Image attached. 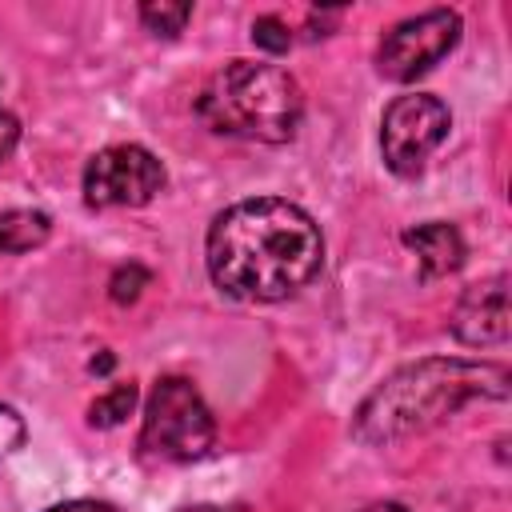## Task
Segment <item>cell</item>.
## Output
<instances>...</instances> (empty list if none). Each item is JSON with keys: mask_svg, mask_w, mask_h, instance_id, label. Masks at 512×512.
Wrapping results in <instances>:
<instances>
[{"mask_svg": "<svg viewBox=\"0 0 512 512\" xmlns=\"http://www.w3.org/2000/svg\"><path fill=\"white\" fill-rule=\"evenodd\" d=\"M320 260L324 236L292 200H240L208 228V272L236 300H288L320 272Z\"/></svg>", "mask_w": 512, "mask_h": 512, "instance_id": "obj_1", "label": "cell"}, {"mask_svg": "<svg viewBox=\"0 0 512 512\" xmlns=\"http://www.w3.org/2000/svg\"><path fill=\"white\" fill-rule=\"evenodd\" d=\"M508 384V368L492 360H416L372 388V396L356 408L352 436L364 444H392L448 420L472 400H504Z\"/></svg>", "mask_w": 512, "mask_h": 512, "instance_id": "obj_2", "label": "cell"}, {"mask_svg": "<svg viewBox=\"0 0 512 512\" xmlns=\"http://www.w3.org/2000/svg\"><path fill=\"white\" fill-rule=\"evenodd\" d=\"M196 112L220 136L284 144L300 128L304 96H300V84L276 64L228 60L200 88Z\"/></svg>", "mask_w": 512, "mask_h": 512, "instance_id": "obj_3", "label": "cell"}, {"mask_svg": "<svg viewBox=\"0 0 512 512\" xmlns=\"http://www.w3.org/2000/svg\"><path fill=\"white\" fill-rule=\"evenodd\" d=\"M216 440V420L196 392L192 380L184 376H164L148 392L144 404V424H140V448L156 460L184 464L200 460Z\"/></svg>", "mask_w": 512, "mask_h": 512, "instance_id": "obj_4", "label": "cell"}, {"mask_svg": "<svg viewBox=\"0 0 512 512\" xmlns=\"http://www.w3.org/2000/svg\"><path fill=\"white\" fill-rule=\"evenodd\" d=\"M448 128H452V116L436 96H424V92L396 96L384 112V124H380L384 164L396 176H420L428 156L444 144Z\"/></svg>", "mask_w": 512, "mask_h": 512, "instance_id": "obj_5", "label": "cell"}, {"mask_svg": "<svg viewBox=\"0 0 512 512\" xmlns=\"http://www.w3.org/2000/svg\"><path fill=\"white\" fill-rule=\"evenodd\" d=\"M456 40H460V16L452 8H432V12L408 16L380 40L376 68H380V76L408 84V80L424 76L428 68H436L456 48Z\"/></svg>", "mask_w": 512, "mask_h": 512, "instance_id": "obj_6", "label": "cell"}, {"mask_svg": "<svg viewBox=\"0 0 512 512\" xmlns=\"http://www.w3.org/2000/svg\"><path fill=\"white\" fill-rule=\"evenodd\" d=\"M164 164L140 144H112L84 168V200L92 208H140L164 188Z\"/></svg>", "mask_w": 512, "mask_h": 512, "instance_id": "obj_7", "label": "cell"}, {"mask_svg": "<svg viewBox=\"0 0 512 512\" xmlns=\"http://www.w3.org/2000/svg\"><path fill=\"white\" fill-rule=\"evenodd\" d=\"M456 340L484 348V344H504L508 340V280L492 276L484 284H472L452 316Z\"/></svg>", "mask_w": 512, "mask_h": 512, "instance_id": "obj_8", "label": "cell"}, {"mask_svg": "<svg viewBox=\"0 0 512 512\" xmlns=\"http://www.w3.org/2000/svg\"><path fill=\"white\" fill-rule=\"evenodd\" d=\"M404 244L416 252L424 280L448 276V272H456L460 260H464V240H460V232H456L452 224H444V220H428V224L408 228V232H404Z\"/></svg>", "mask_w": 512, "mask_h": 512, "instance_id": "obj_9", "label": "cell"}, {"mask_svg": "<svg viewBox=\"0 0 512 512\" xmlns=\"http://www.w3.org/2000/svg\"><path fill=\"white\" fill-rule=\"evenodd\" d=\"M48 228L52 220L44 212H32V208H16V212H4L0 216V256L8 252H28L36 244L48 240Z\"/></svg>", "mask_w": 512, "mask_h": 512, "instance_id": "obj_10", "label": "cell"}, {"mask_svg": "<svg viewBox=\"0 0 512 512\" xmlns=\"http://www.w3.org/2000/svg\"><path fill=\"white\" fill-rule=\"evenodd\" d=\"M136 400H140L136 384H116L112 392H104L100 400H92V408H88V424H92V428H116V424H124V420L132 416Z\"/></svg>", "mask_w": 512, "mask_h": 512, "instance_id": "obj_11", "label": "cell"}, {"mask_svg": "<svg viewBox=\"0 0 512 512\" xmlns=\"http://www.w3.org/2000/svg\"><path fill=\"white\" fill-rule=\"evenodd\" d=\"M188 16H192V4H168V0H148V4H140V20H144V28L160 32V36H176V32H184Z\"/></svg>", "mask_w": 512, "mask_h": 512, "instance_id": "obj_12", "label": "cell"}, {"mask_svg": "<svg viewBox=\"0 0 512 512\" xmlns=\"http://www.w3.org/2000/svg\"><path fill=\"white\" fill-rule=\"evenodd\" d=\"M252 40H256V48L280 56V52H288L292 32H288V24H284L280 16H256V20H252Z\"/></svg>", "mask_w": 512, "mask_h": 512, "instance_id": "obj_13", "label": "cell"}, {"mask_svg": "<svg viewBox=\"0 0 512 512\" xmlns=\"http://www.w3.org/2000/svg\"><path fill=\"white\" fill-rule=\"evenodd\" d=\"M144 284H148V268H144V264H120V268L112 272V280H108V296H112L116 304H132Z\"/></svg>", "mask_w": 512, "mask_h": 512, "instance_id": "obj_14", "label": "cell"}, {"mask_svg": "<svg viewBox=\"0 0 512 512\" xmlns=\"http://www.w3.org/2000/svg\"><path fill=\"white\" fill-rule=\"evenodd\" d=\"M24 440H28V428H24L20 412L12 404H0V460L12 456V452H20Z\"/></svg>", "mask_w": 512, "mask_h": 512, "instance_id": "obj_15", "label": "cell"}, {"mask_svg": "<svg viewBox=\"0 0 512 512\" xmlns=\"http://www.w3.org/2000/svg\"><path fill=\"white\" fill-rule=\"evenodd\" d=\"M16 140H20V124H16V116H12V112H4V108H0V160H8V156H12Z\"/></svg>", "mask_w": 512, "mask_h": 512, "instance_id": "obj_16", "label": "cell"}, {"mask_svg": "<svg viewBox=\"0 0 512 512\" xmlns=\"http://www.w3.org/2000/svg\"><path fill=\"white\" fill-rule=\"evenodd\" d=\"M44 512H116L108 500H64V504H52Z\"/></svg>", "mask_w": 512, "mask_h": 512, "instance_id": "obj_17", "label": "cell"}, {"mask_svg": "<svg viewBox=\"0 0 512 512\" xmlns=\"http://www.w3.org/2000/svg\"><path fill=\"white\" fill-rule=\"evenodd\" d=\"M180 512H236V508H216V504H196V508H180Z\"/></svg>", "mask_w": 512, "mask_h": 512, "instance_id": "obj_18", "label": "cell"}, {"mask_svg": "<svg viewBox=\"0 0 512 512\" xmlns=\"http://www.w3.org/2000/svg\"><path fill=\"white\" fill-rule=\"evenodd\" d=\"M88 368H92V372H108V368H112V356H100V360H92Z\"/></svg>", "mask_w": 512, "mask_h": 512, "instance_id": "obj_19", "label": "cell"}, {"mask_svg": "<svg viewBox=\"0 0 512 512\" xmlns=\"http://www.w3.org/2000/svg\"><path fill=\"white\" fill-rule=\"evenodd\" d=\"M368 512H404V508H400V504H372Z\"/></svg>", "mask_w": 512, "mask_h": 512, "instance_id": "obj_20", "label": "cell"}]
</instances>
